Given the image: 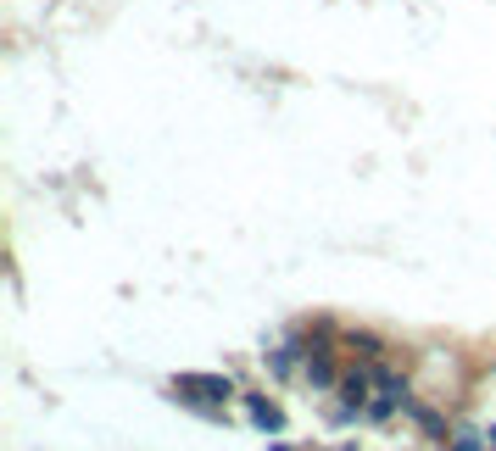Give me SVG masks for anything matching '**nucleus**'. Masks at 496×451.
<instances>
[{
    "label": "nucleus",
    "mask_w": 496,
    "mask_h": 451,
    "mask_svg": "<svg viewBox=\"0 0 496 451\" xmlns=\"http://www.w3.org/2000/svg\"><path fill=\"white\" fill-rule=\"evenodd\" d=\"M168 396H173L179 407H190V413H201V418H223L229 396H240V391H235L229 374H179V379L168 384Z\"/></svg>",
    "instance_id": "f257e3e1"
},
{
    "label": "nucleus",
    "mask_w": 496,
    "mask_h": 451,
    "mask_svg": "<svg viewBox=\"0 0 496 451\" xmlns=\"http://www.w3.org/2000/svg\"><path fill=\"white\" fill-rule=\"evenodd\" d=\"M240 407H245V418H252L262 435H284V407L274 401V396H257V391H245L240 396Z\"/></svg>",
    "instance_id": "f03ea898"
},
{
    "label": "nucleus",
    "mask_w": 496,
    "mask_h": 451,
    "mask_svg": "<svg viewBox=\"0 0 496 451\" xmlns=\"http://www.w3.org/2000/svg\"><path fill=\"white\" fill-rule=\"evenodd\" d=\"M340 352H351L357 362H385V340L374 329H340Z\"/></svg>",
    "instance_id": "7ed1b4c3"
},
{
    "label": "nucleus",
    "mask_w": 496,
    "mask_h": 451,
    "mask_svg": "<svg viewBox=\"0 0 496 451\" xmlns=\"http://www.w3.org/2000/svg\"><path fill=\"white\" fill-rule=\"evenodd\" d=\"M407 418L419 423L429 440H441V446L452 440V429H446V413H436V407H429V401H412V407H407Z\"/></svg>",
    "instance_id": "20e7f679"
},
{
    "label": "nucleus",
    "mask_w": 496,
    "mask_h": 451,
    "mask_svg": "<svg viewBox=\"0 0 496 451\" xmlns=\"http://www.w3.org/2000/svg\"><path fill=\"white\" fill-rule=\"evenodd\" d=\"M441 451H491V446H485V429H452V440Z\"/></svg>",
    "instance_id": "39448f33"
},
{
    "label": "nucleus",
    "mask_w": 496,
    "mask_h": 451,
    "mask_svg": "<svg viewBox=\"0 0 496 451\" xmlns=\"http://www.w3.org/2000/svg\"><path fill=\"white\" fill-rule=\"evenodd\" d=\"M268 451H291V446H268Z\"/></svg>",
    "instance_id": "423d86ee"
},
{
    "label": "nucleus",
    "mask_w": 496,
    "mask_h": 451,
    "mask_svg": "<svg viewBox=\"0 0 496 451\" xmlns=\"http://www.w3.org/2000/svg\"><path fill=\"white\" fill-rule=\"evenodd\" d=\"M340 451H357V446H340Z\"/></svg>",
    "instance_id": "0eeeda50"
}]
</instances>
